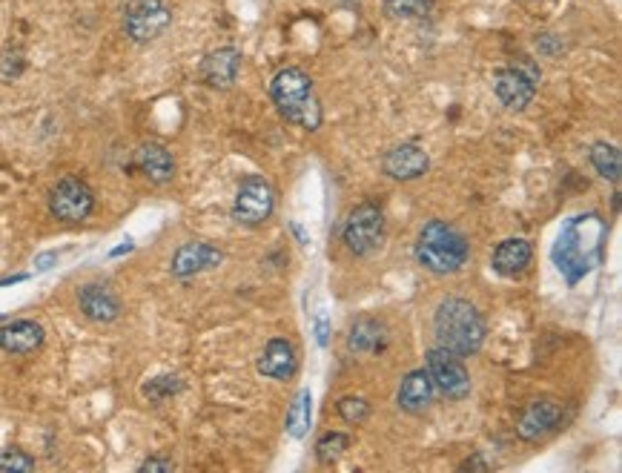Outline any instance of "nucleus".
I'll list each match as a JSON object with an SVG mask.
<instances>
[{
  "instance_id": "f257e3e1",
  "label": "nucleus",
  "mask_w": 622,
  "mask_h": 473,
  "mask_svg": "<svg viewBox=\"0 0 622 473\" xmlns=\"http://www.w3.org/2000/svg\"><path fill=\"white\" fill-rule=\"evenodd\" d=\"M433 333L439 347L451 350L456 356H473L482 350L488 327L476 304L468 299H445L439 301L436 316H433Z\"/></svg>"
},
{
  "instance_id": "f03ea898",
  "label": "nucleus",
  "mask_w": 622,
  "mask_h": 473,
  "mask_svg": "<svg viewBox=\"0 0 622 473\" xmlns=\"http://www.w3.org/2000/svg\"><path fill=\"white\" fill-rule=\"evenodd\" d=\"M413 253H416V261L433 276H453L468 264L471 244L453 224L433 218L419 230Z\"/></svg>"
},
{
  "instance_id": "7ed1b4c3",
  "label": "nucleus",
  "mask_w": 622,
  "mask_h": 473,
  "mask_svg": "<svg viewBox=\"0 0 622 473\" xmlns=\"http://www.w3.org/2000/svg\"><path fill=\"white\" fill-rule=\"evenodd\" d=\"M270 98L290 124L307 129V132L322 127V104L316 98L313 78L299 66L281 69L270 84Z\"/></svg>"
},
{
  "instance_id": "20e7f679",
  "label": "nucleus",
  "mask_w": 622,
  "mask_h": 473,
  "mask_svg": "<svg viewBox=\"0 0 622 473\" xmlns=\"http://www.w3.org/2000/svg\"><path fill=\"white\" fill-rule=\"evenodd\" d=\"M382 236H385V213H382V207L365 201V204L350 210L347 221H344L342 238L353 256H370L373 250H379Z\"/></svg>"
},
{
  "instance_id": "39448f33",
  "label": "nucleus",
  "mask_w": 622,
  "mask_h": 473,
  "mask_svg": "<svg viewBox=\"0 0 622 473\" xmlns=\"http://www.w3.org/2000/svg\"><path fill=\"white\" fill-rule=\"evenodd\" d=\"M425 367H428L433 390H439L445 399H465L471 393V373L462 365V356H456L445 347H430L425 356Z\"/></svg>"
},
{
  "instance_id": "423d86ee",
  "label": "nucleus",
  "mask_w": 622,
  "mask_h": 473,
  "mask_svg": "<svg viewBox=\"0 0 622 473\" xmlns=\"http://www.w3.org/2000/svg\"><path fill=\"white\" fill-rule=\"evenodd\" d=\"M95 210V193L84 178L66 175L49 190V213L64 224H81Z\"/></svg>"
},
{
  "instance_id": "0eeeda50",
  "label": "nucleus",
  "mask_w": 622,
  "mask_h": 473,
  "mask_svg": "<svg viewBox=\"0 0 622 473\" xmlns=\"http://www.w3.org/2000/svg\"><path fill=\"white\" fill-rule=\"evenodd\" d=\"M539 84V69L534 66V61L528 58H519L514 66H505L494 75V92L496 98L505 104L508 109H525L534 95H537Z\"/></svg>"
},
{
  "instance_id": "6e6552de",
  "label": "nucleus",
  "mask_w": 622,
  "mask_h": 473,
  "mask_svg": "<svg viewBox=\"0 0 622 473\" xmlns=\"http://www.w3.org/2000/svg\"><path fill=\"white\" fill-rule=\"evenodd\" d=\"M276 210V190L264 175H247L238 184L236 204H233V218L244 227H258L264 224Z\"/></svg>"
},
{
  "instance_id": "1a4fd4ad",
  "label": "nucleus",
  "mask_w": 622,
  "mask_h": 473,
  "mask_svg": "<svg viewBox=\"0 0 622 473\" xmlns=\"http://www.w3.org/2000/svg\"><path fill=\"white\" fill-rule=\"evenodd\" d=\"M172 12L164 0H129L124 9V32L132 43H150L164 35Z\"/></svg>"
},
{
  "instance_id": "9d476101",
  "label": "nucleus",
  "mask_w": 622,
  "mask_h": 473,
  "mask_svg": "<svg viewBox=\"0 0 622 473\" xmlns=\"http://www.w3.org/2000/svg\"><path fill=\"white\" fill-rule=\"evenodd\" d=\"M562 422V405L557 399H534L516 419V436L525 442H537L542 436L554 433Z\"/></svg>"
},
{
  "instance_id": "9b49d317",
  "label": "nucleus",
  "mask_w": 622,
  "mask_h": 473,
  "mask_svg": "<svg viewBox=\"0 0 622 473\" xmlns=\"http://www.w3.org/2000/svg\"><path fill=\"white\" fill-rule=\"evenodd\" d=\"M224 261V253L207 244V241H187L181 244L175 253H172L170 261V273L175 279H193L204 270H215L218 264Z\"/></svg>"
},
{
  "instance_id": "f8f14e48",
  "label": "nucleus",
  "mask_w": 622,
  "mask_h": 473,
  "mask_svg": "<svg viewBox=\"0 0 622 473\" xmlns=\"http://www.w3.org/2000/svg\"><path fill=\"white\" fill-rule=\"evenodd\" d=\"M78 307L89 322L109 324L121 316V299L115 296V290L101 281H89L78 290Z\"/></svg>"
},
{
  "instance_id": "ddd939ff",
  "label": "nucleus",
  "mask_w": 622,
  "mask_h": 473,
  "mask_svg": "<svg viewBox=\"0 0 622 473\" xmlns=\"http://www.w3.org/2000/svg\"><path fill=\"white\" fill-rule=\"evenodd\" d=\"M428 167V152L422 150L419 144H399V147L387 150V155L382 158V170L393 181H416L428 172Z\"/></svg>"
},
{
  "instance_id": "4468645a",
  "label": "nucleus",
  "mask_w": 622,
  "mask_h": 473,
  "mask_svg": "<svg viewBox=\"0 0 622 473\" xmlns=\"http://www.w3.org/2000/svg\"><path fill=\"white\" fill-rule=\"evenodd\" d=\"M258 373L267 376V379H276V382H290L299 370V356H296V347L287 339H270L267 347L261 350L258 356Z\"/></svg>"
},
{
  "instance_id": "2eb2a0df",
  "label": "nucleus",
  "mask_w": 622,
  "mask_h": 473,
  "mask_svg": "<svg viewBox=\"0 0 622 473\" xmlns=\"http://www.w3.org/2000/svg\"><path fill=\"white\" fill-rule=\"evenodd\" d=\"M46 342V330L35 319H15L0 327V350L12 356H29L41 350Z\"/></svg>"
},
{
  "instance_id": "dca6fc26",
  "label": "nucleus",
  "mask_w": 622,
  "mask_h": 473,
  "mask_svg": "<svg viewBox=\"0 0 622 473\" xmlns=\"http://www.w3.org/2000/svg\"><path fill=\"white\" fill-rule=\"evenodd\" d=\"M135 167L155 187H164V184H170L172 178H175V158L158 141H144L135 150Z\"/></svg>"
},
{
  "instance_id": "f3484780",
  "label": "nucleus",
  "mask_w": 622,
  "mask_h": 473,
  "mask_svg": "<svg viewBox=\"0 0 622 473\" xmlns=\"http://www.w3.org/2000/svg\"><path fill=\"white\" fill-rule=\"evenodd\" d=\"M238 69H241V52L233 46H224L201 61V81L213 89H230L236 84Z\"/></svg>"
},
{
  "instance_id": "a211bd4d",
  "label": "nucleus",
  "mask_w": 622,
  "mask_h": 473,
  "mask_svg": "<svg viewBox=\"0 0 622 473\" xmlns=\"http://www.w3.org/2000/svg\"><path fill=\"white\" fill-rule=\"evenodd\" d=\"M396 402L410 416H422L433 405V382H430L428 370H410L399 385Z\"/></svg>"
},
{
  "instance_id": "6ab92c4d",
  "label": "nucleus",
  "mask_w": 622,
  "mask_h": 473,
  "mask_svg": "<svg viewBox=\"0 0 622 473\" xmlns=\"http://www.w3.org/2000/svg\"><path fill=\"white\" fill-rule=\"evenodd\" d=\"M534 258L528 238H505L494 250V270L499 276H519Z\"/></svg>"
},
{
  "instance_id": "aec40b11",
  "label": "nucleus",
  "mask_w": 622,
  "mask_h": 473,
  "mask_svg": "<svg viewBox=\"0 0 622 473\" xmlns=\"http://www.w3.org/2000/svg\"><path fill=\"white\" fill-rule=\"evenodd\" d=\"M385 344L387 330L379 319L362 316L350 327V350H356V353H379V350H385Z\"/></svg>"
},
{
  "instance_id": "412c9836",
  "label": "nucleus",
  "mask_w": 622,
  "mask_h": 473,
  "mask_svg": "<svg viewBox=\"0 0 622 473\" xmlns=\"http://www.w3.org/2000/svg\"><path fill=\"white\" fill-rule=\"evenodd\" d=\"M310 419H313V396H310V390H299L296 399H293V405L287 410L284 428H287V433L293 439H304L307 430H310Z\"/></svg>"
},
{
  "instance_id": "4be33fe9",
  "label": "nucleus",
  "mask_w": 622,
  "mask_h": 473,
  "mask_svg": "<svg viewBox=\"0 0 622 473\" xmlns=\"http://www.w3.org/2000/svg\"><path fill=\"white\" fill-rule=\"evenodd\" d=\"M591 164H594V170L600 172L605 181H620V170H622V155L620 150L614 147V144H594L591 147Z\"/></svg>"
},
{
  "instance_id": "5701e85b",
  "label": "nucleus",
  "mask_w": 622,
  "mask_h": 473,
  "mask_svg": "<svg viewBox=\"0 0 622 473\" xmlns=\"http://www.w3.org/2000/svg\"><path fill=\"white\" fill-rule=\"evenodd\" d=\"M347 448H350V439H347L344 433H339V430L324 433L322 439L316 442V459H319L322 465H336Z\"/></svg>"
},
{
  "instance_id": "b1692460",
  "label": "nucleus",
  "mask_w": 622,
  "mask_h": 473,
  "mask_svg": "<svg viewBox=\"0 0 622 473\" xmlns=\"http://www.w3.org/2000/svg\"><path fill=\"white\" fill-rule=\"evenodd\" d=\"M181 390H184L181 376L167 373V376H155V379H150V382L144 385V396L150 399L152 405H161V402H167L172 396H178Z\"/></svg>"
},
{
  "instance_id": "393cba45",
  "label": "nucleus",
  "mask_w": 622,
  "mask_h": 473,
  "mask_svg": "<svg viewBox=\"0 0 622 473\" xmlns=\"http://www.w3.org/2000/svg\"><path fill=\"white\" fill-rule=\"evenodd\" d=\"M385 12L390 18L419 21L433 12V0H385Z\"/></svg>"
},
{
  "instance_id": "a878e982",
  "label": "nucleus",
  "mask_w": 622,
  "mask_h": 473,
  "mask_svg": "<svg viewBox=\"0 0 622 473\" xmlns=\"http://www.w3.org/2000/svg\"><path fill=\"white\" fill-rule=\"evenodd\" d=\"M336 410L347 425H365L370 419V402L362 396H344V399H339Z\"/></svg>"
},
{
  "instance_id": "bb28decb",
  "label": "nucleus",
  "mask_w": 622,
  "mask_h": 473,
  "mask_svg": "<svg viewBox=\"0 0 622 473\" xmlns=\"http://www.w3.org/2000/svg\"><path fill=\"white\" fill-rule=\"evenodd\" d=\"M0 471L32 473L35 471V459L21 448H0Z\"/></svg>"
},
{
  "instance_id": "cd10ccee",
  "label": "nucleus",
  "mask_w": 622,
  "mask_h": 473,
  "mask_svg": "<svg viewBox=\"0 0 622 473\" xmlns=\"http://www.w3.org/2000/svg\"><path fill=\"white\" fill-rule=\"evenodd\" d=\"M138 471H158V473H170V471H175V465H172L170 459H158V456H150V459H144V462H141V468H138Z\"/></svg>"
},
{
  "instance_id": "c85d7f7f",
  "label": "nucleus",
  "mask_w": 622,
  "mask_h": 473,
  "mask_svg": "<svg viewBox=\"0 0 622 473\" xmlns=\"http://www.w3.org/2000/svg\"><path fill=\"white\" fill-rule=\"evenodd\" d=\"M316 342H319V347H327V342H330V322H327V313H319V316H316Z\"/></svg>"
},
{
  "instance_id": "c756f323",
  "label": "nucleus",
  "mask_w": 622,
  "mask_h": 473,
  "mask_svg": "<svg viewBox=\"0 0 622 473\" xmlns=\"http://www.w3.org/2000/svg\"><path fill=\"white\" fill-rule=\"evenodd\" d=\"M537 46L542 49V52L554 55V52H559V49H562V38H557V35H539Z\"/></svg>"
},
{
  "instance_id": "7c9ffc66",
  "label": "nucleus",
  "mask_w": 622,
  "mask_h": 473,
  "mask_svg": "<svg viewBox=\"0 0 622 473\" xmlns=\"http://www.w3.org/2000/svg\"><path fill=\"white\" fill-rule=\"evenodd\" d=\"M55 261H58V253H41V256L35 258V267H38V270H49Z\"/></svg>"
},
{
  "instance_id": "2f4dec72",
  "label": "nucleus",
  "mask_w": 622,
  "mask_h": 473,
  "mask_svg": "<svg viewBox=\"0 0 622 473\" xmlns=\"http://www.w3.org/2000/svg\"><path fill=\"white\" fill-rule=\"evenodd\" d=\"M129 250H132V241H127V244H124V247H118V250H112L109 256L118 258V256H124V253H129Z\"/></svg>"
},
{
  "instance_id": "473e14b6",
  "label": "nucleus",
  "mask_w": 622,
  "mask_h": 473,
  "mask_svg": "<svg viewBox=\"0 0 622 473\" xmlns=\"http://www.w3.org/2000/svg\"><path fill=\"white\" fill-rule=\"evenodd\" d=\"M290 227H293V233H296V236H299L301 244H307V236H304V230H301L299 224H296V221H293V224H290Z\"/></svg>"
},
{
  "instance_id": "72a5a7b5",
  "label": "nucleus",
  "mask_w": 622,
  "mask_h": 473,
  "mask_svg": "<svg viewBox=\"0 0 622 473\" xmlns=\"http://www.w3.org/2000/svg\"><path fill=\"white\" fill-rule=\"evenodd\" d=\"M26 279V276H9V279H0V287H3V284H15V281H23Z\"/></svg>"
},
{
  "instance_id": "f704fd0d",
  "label": "nucleus",
  "mask_w": 622,
  "mask_h": 473,
  "mask_svg": "<svg viewBox=\"0 0 622 473\" xmlns=\"http://www.w3.org/2000/svg\"><path fill=\"white\" fill-rule=\"evenodd\" d=\"M0 319H3V316H0Z\"/></svg>"
}]
</instances>
